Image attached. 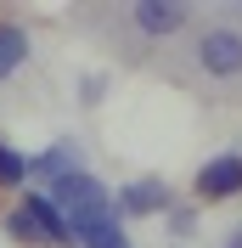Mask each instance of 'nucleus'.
Listing matches in <instances>:
<instances>
[{"instance_id":"14","label":"nucleus","mask_w":242,"mask_h":248,"mask_svg":"<svg viewBox=\"0 0 242 248\" xmlns=\"http://www.w3.org/2000/svg\"><path fill=\"white\" fill-rule=\"evenodd\" d=\"M226 248H242V226H237V232H231V237H226Z\"/></svg>"},{"instance_id":"12","label":"nucleus","mask_w":242,"mask_h":248,"mask_svg":"<svg viewBox=\"0 0 242 248\" xmlns=\"http://www.w3.org/2000/svg\"><path fill=\"white\" fill-rule=\"evenodd\" d=\"M192 220H197V209H192V203H175V209H169V226H175V237H186V232H192Z\"/></svg>"},{"instance_id":"9","label":"nucleus","mask_w":242,"mask_h":248,"mask_svg":"<svg viewBox=\"0 0 242 248\" xmlns=\"http://www.w3.org/2000/svg\"><path fill=\"white\" fill-rule=\"evenodd\" d=\"M29 29L23 23H0V79H12L23 62H29Z\"/></svg>"},{"instance_id":"4","label":"nucleus","mask_w":242,"mask_h":248,"mask_svg":"<svg viewBox=\"0 0 242 248\" xmlns=\"http://www.w3.org/2000/svg\"><path fill=\"white\" fill-rule=\"evenodd\" d=\"M192 192H197V203L237 198V192H242V153H237V147H231V153H214L209 164L192 175Z\"/></svg>"},{"instance_id":"10","label":"nucleus","mask_w":242,"mask_h":248,"mask_svg":"<svg viewBox=\"0 0 242 248\" xmlns=\"http://www.w3.org/2000/svg\"><path fill=\"white\" fill-rule=\"evenodd\" d=\"M0 226H6V237H12V243H29V248H40V243H45V237H40V226H34V215H29V209H12V215L0 220Z\"/></svg>"},{"instance_id":"5","label":"nucleus","mask_w":242,"mask_h":248,"mask_svg":"<svg viewBox=\"0 0 242 248\" xmlns=\"http://www.w3.org/2000/svg\"><path fill=\"white\" fill-rule=\"evenodd\" d=\"M113 209H119V220H152V215H169V209H175V192H169L158 175H141V181L119 186Z\"/></svg>"},{"instance_id":"1","label":"nucleus","mask_w":242,"mask_h":248,"mask_svg":"<svg viewBox=\"0 0 242 248\" xmlns=\"http://www.w3.org/2000/svg\"><path fill=\"white\" fill-rule=\"evenodd\" d=\"M192 68L214 85H237L242 79V23H209L192 40Z\"/></svg>"},{"instance_id":"13","label":"nucleus","mask_w":242,"mask_h":248,"mask_svg":"<svg viewBox=\"0 0 242 248\" xmlns=\"http://www.w3.org/2000/svg\"><path fill=\"white\" fill-rule=\"evenodd\" d=\"M102 91H107V79H102V74H91V79H85V102H91V108L102 102Z\"/></svg>"},{"instance_id":"3","label":"nucleus","mask_w":242,"mask_h":248,"mask_svg":"<svg viewBox=\"0 0 242 248\" xmlns=\"http://www.w3.org/2000/svg\"><path fill=\"white\" fill-rule=\"evenodd\" d=\"M124 23H130L141 40H169V34H181L186 23H192V6H186V0H136V6L124 12Z\"/></svg>"},{"instance_id":"6","label":"nucleus","mask_w":242,"mask_h":248,"mask_svg":"<svg viewBox=\"0 0 242 248\" xmlns=\"http://www.w3.org/2000/svg\"><path fill=\"white\" fill-rule=\"evenodd\" d=\"M74 170H85V147L79 141H51L45 153H34L29 158V181H62V175H74Z\"/></svg>"},{"instance_id":"7","label":"nucleus","mask_w":242,"mask_h":248,"mask_svg":"<svg viewBox=\"0 0 242 248\" xmlns=\"http://www.w3.org/2000/svg\"><path fill=\"white\" fill-rule=\"evenodd\" d=\"M23 209L34 215V226H40V237H45L51 248H79V237H74V226H68V215H62L45 192H29V198H23Z\"/></svg>"},{"instance_id":"8","label":"nucleus","mask_w":242,"mask_h":248,"mask_svg":"<svg viewBox=\"0 0 242 248\" xmlns=\"http://www.w3.org/2000/svg\"><path fill=\"white\" fill-rule=\"evenodd\" d=\"M74 237H79V248H130V237H124V226H119V209H102V215L79 220Z\"/></svg>"},{"instance_id":"11","label":"nucleus","mask_w":242,"mask_h":248,"mask_svg":"<svg viewBox=\"0 0 242 248\" xmlns=\"http://www.w3.org/2000/svg\"><path fill=\"white\" fill-rule=\"evenodd\" d=\"M23 181H29V158L0 141V186H23Z\"/></svg>"},{"instance_id":"2","label":"nucleus","mask_w":242,"mask_h":248,"mask_svg":"<svg viewBox=\"0 0 242 248\" xmlns=\"http://www.w3.org/2000/svg\"><path fill=\"white\" fill-rule=\"evenodd\" d=\"M45 198L68 215V226H79V220H91V215H102V209H113V192H107L91 170H74V175H62V181H51Z\"/></svg>"}]
</instances>
